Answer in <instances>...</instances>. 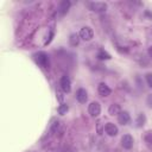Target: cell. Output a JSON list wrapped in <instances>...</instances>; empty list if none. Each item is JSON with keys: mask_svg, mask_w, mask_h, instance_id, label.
I'll return each instance as SVG.
<instances>
[{"mask_svg": "<svg viewBox=\"0 0 152 152\" xmlns=\"http://www.w3.org/2000/svg\"><path fill=\"white\" fill-rule=\"evenodd\" d=\"M78 36H80L81 39H83L86 42H89V40H91L94 38V32H93V30L89 26H84V27H82L80 30Z\"/></svg>", "mask_w": 152, "mask_h": 152, "instance_id": "obj_2", "label": "cell"}, {"mask_svg": "<svg viewBox=\"0 0 152 152\" xmlns=\"http://www.w3.org/2000/svg\"><path fill=\"white\" fill-rule=\"evenodd\" d=\"M146 103L150 108H152V94H148L147 97H146Z\"/></svg>", "mask_w": 152, "mask_h": 152, "instance_id": "obj_19", "label": "cell"}, {"mask_svg": "<svg viewBox=\"0 0 152 152\" xmlns=\"http://www.w3.org/2000/svg\"><path fill=\"white\" fill-rule=\"evenodd\" d=\"M97 132H99V134H102V132H104V129H102V122L101 121L97 122Z\"/></svg>", "mask_w": 152, "mask_h": 152, "instance_id": "obj_20", "label": "cell"}, {"mask_svg": "<svg viewBox=\"0 0 152 152\" xmlns=\"http://www.w3.org/2000/svg\"><path fill=\"white\" fill-rule=\"evenodd\" d=\"M97 91H99V94H100L101 96H103V97L110 95V93H112L110 88H109L104 82H101V83L97 86Z\"/></svg>", "mask_w": 152, "mask_h": 152, "instance_id": "obj_11", "label": "cell"}, {"mask_svg": "<svg viewBox=\"0 0 152 152\" xmlns=\"http://www.w3.org/2000/svg\"><path fill=\"white\" fill-rule=\"evenodd\" d=\"M80 39L81 38H80V36L77 33H71L70 37H69V43H70L71 46H76V45H78Z\"/></svg>", "mask_w": 152, "mask_h": 152, "instance_id": "obj_13", "label": "cell"}, {"mask_svg": "<svg viewBox=\"0 0 152 152\" xmlns=\"http://www.w3.org/2000/svg\"><path fill=\"white\" fill-rule=\"evenodd\" d=\"M96 57H97L100 61H104V59H110V58H112V56H110V55H109L107 51H104L103 49L99 50V52H97Z\"/></svg>", "mask_w": 152, "mask_h": 152, "instance_id": "obj_14", "label": "cell"}, {"mask_svg": "<svg viewBox=\"0 0 152 152\" xmlns=\"http://www.w3.org/2000/svg\"><path fill=\"white\" fill-rule=\"evenodd\" d=\"M88 6L94 12H104L107 10V4L101 1H91L88 4Z\"/></svg>", "mask_w": 152, "mask_h": 152, "instance_id": "obj_3", "label": "cell"}, {"mask_svg": "<svg viewBox=\"0 0 152 152\" xmlns=\"http://www.w3.org/2000/svg\"><path fill=\"white\" fill-rule=\"evenodd\" d=\"M145 122H146V116H145V114H139L138 115V118H137V120H135V124H137V127H142L144 125H145Z\"/></svg>", "mask_w": 152, "mask_h": 152, "instance_id": "obj_16", "label": "cell"}, {"mask_svg": "<svg viewBox=\"0 0 152 152\" xmlns=\"http://www.w3.org/2000/svg\"><path fill=\"white\" fill-rule=\"evenodd\" d=\"M34 59L37 62L38 65H40L42 68H48L49 66V56L43 52V51H39L34 55Z\"/></svg>", "mask_w": 152, "mask_h": 152, "instance_id": "obj_1", "label": "cell"}, {"mask_svg": "<svg viewBox=\"0 0 152 152\" xmlns=\"http://www.w3.org/2000/svg\"><path fill=\"white\" fill-rule=\"evenodd\" d=\"M70 1L69 0H63V1H61L59 2V5H58V8H57V11H58V13L61 14V15H64L68 11H69V8H70Z\"/></svg>", "mask_w": 152, "mask_h": 152, "instance_id": "obj_10", "label": "cell"}, {"mask_svg": "<svg viewBox=\"0 0 152 152\" xmlns=\"http://www.w3.org/2000/svg\"><path fill=\"white\" fill-rule=\"evenodd\" d=\"M133 142H134V140H133V137L131 134H125L121 138V145L126 150H131L133 147Z\"/></svg>", "mask_w": 152, "mask_h": 152, "instance_id": "obj_7", "label": "cell"}, {"mask_svg": "<svg viewBox=\"0 0 152 152\" xmlns=\"http://www.w3.org/2000/svg\"><path fill=\"white\" fill-rule=\"evenodd\" d=\"M147 53H148V56L152 58V45H151V46L147 49Z\"/></svg>", "mask_w": 152, "mask_h": 152, "instance_id": "obj_21", "label": "cell"}, {"mask_svg": "<svg viewBox=\"0 0 152 152\" xmlns=\"http://www.w3.org/2000/svg\"><path fill=\"white\" fill-rule=\"evenodd\" d=\"M68 110H69V107H68L66 103H61V104L58 106V108H57V112H58L59 115H64V114H66Z\"/></svg>", "mask_w": 152, "mask_h": 152, "instance_id": "obj_17", "label": "cell"}, {"mask_svg": "<svg viewBox=\"0 0 152 152\" xmlns=\"http://www.w3.org/2000/svg\"><path fill=\"white\" fill-rule=\"evenodd\" d=\"M59 86H61V89L64 93H69L71 90V81H70V78L66 75L62 76V78L59 81Z\"/></svg>", "mask_w": 152, "mask_h": 152, "instance_id": "obj_5", "label": "cell"}, {"mask_svg": "<svg viewBox=\"0 0 152 152\" xmlns=\"http://www.w3.org/2000/svg\"><path fill=\"white\" fill-rule=\"evenodd\" d=\"M88 112H89V114H90L91 116H94V118L99 116L100 113H101V106H100V103H99L97 101L91 102V103L88 106Z\"/></svg>", "mask_w": 152, "mask_h": 152, "instance_id": "obj_4", "label": "cell"}, {"mask_svg": "<svg viewBox=\"0 0 152 152\" xmlns=\"http://www.w3.org/2000/svg\"><path fill=\"white\" fill-rule=\"evenodd\" d=\"M120 112H121V107H120V104H118V103H113V104H110L109 108H108V113H109L110 115H118Z\"/></svg>", "mask_w": 152, "mask_h": 152, "instance_id": "obj_12", "label": "cell"}, {"mask_svg": "<svg viewBox=\"0 0 152 152\" xmlns=\"http://www.w3.org/2000/svg\"><path fill=\"white\" fill-rule=\"evenodd\" d=\"M144 140L150 150H152V131H147L144 135Z\"/></svg>", "mask_w": 152, "mask_h": 152, "instance_id": "obj_15", "label": "cell"}, {"mask_svg": "<svg viewBox=\"0 0 152 152\" xmlns=\"http://www.w3.org/2000/svg\"><path fill=\"white\" fill-rule=\"evenodd\" d=\"M118 121H119V124H121L122 126L128 125V124L131 122V115H129V113L126 112V110H121V112L118 114Z\"/></svg>", "mask_w": 152, "mask_h": 152, "instance_id": "obj_6", "label": "cell"}, {"mask_svg": "<svg viewBox=\"0 0 152 152\" xmlns=\"http://www.w3.org/2000/svg\"><path fill=\"white\" fill-rule=\"evenodd\" d=\"M76 100H77L80 103H86V102H87V100H88L87 90H86V89H83V88L77 89V91H76Z\"/></svg>", "mask_w": 152, "mask_h": 152, "instance_id": "obj_9", "label": "cell"}, {"mask_svg": "<svg viewBox=\"0 0 152 152\" xmlns=\"http://www.w3.org/2000/svg\"><path fill=\"white\" fill-rule=\"evenodd\" d=\"M104 132H106L109 137H115V135H118L119 129H118L116 125H114L113 122H107V124L104 125Z\"/></svg>", "mask_w": 152, "mask_h": 152, "instance_id": "obj_8", "label": "cell"}, {"mask_svg": "<svg viewBox=\"0 0 152 152\" xmlns=\"http://www.w3.org/2000/svg\"><path fill=\"white\" fill-rule=\"evenodd\" d=\"M145 80H146V83L150 88H152V72H147L145 75Z\"/></svg>", "mask_w": 152, "mask_h": 152, "instance_id": "obj_18", "label": "cell"}]
</instances>
